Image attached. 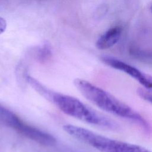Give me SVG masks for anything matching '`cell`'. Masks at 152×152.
<instances>
[{
  "label": "cell",
  "mask_w": 152,
  "mask_h": 152,
  "mask_svg": "<svg viewBox=\"0 0 152 152\" xmlns=\"http://www.w3.org/2000/svg\"><path fill=\"white\" fill-rule=\"evenodd\" d=\"M137 94L143 100L152 104V92L142 88L137 89Z\"/></svg>",
  "instance_id": "7"
},
{
  "label": "cell",
  "mask_w": 152,
  "mask_h": 152,
  "mask_svg": "<svg viewBox=\"0 0 152 152\" xmlns=\"http://www.w3.org/2000/svg\"><path fill=\"white\" fill-rule=\"evenodd\" d=\"M0 123L42 145L51 146L56 143L53 136L26 124L15 113L2 106H0Z\"/></svg>",
  "instance_id": "4"
},
{
  "label": "cell",
  "mask_w": 152,
  "mask_h": 152,
  "mask_svg": "<svg viewBox=\"0 0 152 152\" xmlns=\"http://www.w3.org/2000/svg\"><path fill=\"white\" fill-rule=\"evenodd\" d=\"M37 91L67 115L87 124L112 131L119 129V125L115 121L96 112L75 97L54 92L42 84L38 87Z\"/></svg>",
  "instance_id": "2"
},
{
  "label": "cell",
  "mask_w": 152,
  "mask_h": 152,
  "mask_svg": "<svg viewBox=\"0 0 152 152\" xmlns=\"http://www.w3.org/2000/svg\"><path fill=\"white\" fill-rule=\"evenodd\" d=\"M63 129L72 137L100 152H151L140 145L110 138L75 125H65Z\"/></svg>",
  "instance_id": "3"
},
{
  "label": "cell",
  "mask_w": 152,
  "mask_h": 152,
  "mask_svg": "<svg viewBox=\"0 0 152 152\" xmlns=\"http://www.w3.org/2000/svg\"><path fill=\"white\" fill-rule=\"evenodd\" d=\"M101 59L107 65L129 75L140 83L145 89L152 92V75L145 74L135 66L112 56H103Z\"/></svg>",
  "instance_id": "5"
},
{
  "label": "cell",
  "mask_w": 152,
  "mask_h": 152,
  "mask_svg": "<svg viewBox=\"0 0 152 152\" xmlns=\"http://www.w3.org/2000/svg\"><path fill=\"white\" fill-rule=\"evenodd\" d=\"M7 27V22L4 18L0 17V34L3 33Z\"/></svg>",
  "instance_id": "9"
},
{
  "label": "cell",
  "mask_w": 152,
  "mask_h": 152,
  "mask_svg": "<svg viewBox=\"0 0 152 152\" xmlns=\"http://www.w3.org/2000/svg\"><path fill=\"white\" fill-rule=\"evenodd\" d=\"M122 32V28L119 26L110 28L98 39L96 44V47L101 50L112 47L119 40Z\"/></svg>",
  "instance_id": "6"
},
{
  "label": "cell",
  "mask_w": 152,
  "mask_h": 152,
  "mask_svg": "<svg viewBox=\"0 0 152 152\" xmlns=\"http://www.w3.org/2000/svg\"><path fill=\"white\" fill-rule=\"evenodd\" d=\"M78 90L90 102L102 110L129 120L150 131V126L147 120L128 104L103 89L80 78L74 81Z\"/></svg>",
  "instance_id": "1"
},
{
  "label": "cell",
  "mask_w": 152,
  "mask_h": 152,
  "mask_svg": "<svg viewBox=\"0 0 152 152\" xmlns=\"http://www.w3.org/2000/svg\"><path fill=\"white\" fill-rule=\"evenodd\" d=\"M151 11H152V7H151Z\"/></svg>",
  "instance_id": "10"
},
{
  "label": "cell",
  "mask_w": 152,
  "mask_h": 152,
  "mask_svg": "<svg viewBox=\"0 0 152 152\" xmlns=\"http://www.w3.org/2000/svg\"><path fill=\"white\" fill-rule=\"evenodd\" d=\"M39 56L41 60H46L50 56V49L49 46L45 45L39 52Z\"/></svg>",
  "instance_id": "8"
}]
</instances>
